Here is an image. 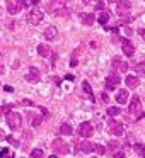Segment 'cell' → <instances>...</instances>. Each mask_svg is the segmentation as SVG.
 <instances>
[{
    "label": "cell",
    "instance_id": "4316f807",
    "mask_svg": "<svg viewBox=\"0 0 145 158\" xmlns=\"http://www.w3.org/2000/svg\"><path fill=\"white\" fill-rule=\"evenodd\" d=\"M12 156V151L9 148H4V150H0V158H9Z\"/></svg>",
    "mask_w": 145,
    "mask_h": 158
},
{
    "label": "cell",
    "instance_id": "ffe728a7",
    "mask_svg": "<svg viewBox=\"0 0 145 158\" xmlns=\"http://www.w3.org/2000/svg\"><path fill=\"white\" fill-rule=\"evenodd\" d=\"M60 133L65 134V136H70V134H72V126L67 124V123H63L62 126H60Z\"/></svg>",
    "mask_w": 145,
    "mask_h": 158
},
{
    "label": "cell",
    "instance_id": "7402d4cb",
    "mask_svg": "<svg viewBox=\"0 0 145 158\" xmlns=\"http://www.w3.org/2000/svg\"><path fill=\"white\" fill-rule=\"evenodd\" d=\"M108 21H109V14H108V12H103V14L99 15V19H97V22H99V24H103L104 27H106Z\"/></svg>",
    "mask_w": 145,
    "mask_h": 158
},
{
    "label": "cell",
    "instance_id": "7bdbcfd3",
    "mask_svg": "<svg viewBox=\"0 0 145 158\" xmlns=\"http://www.w3.org/2000/svg\"><path fill=\"white\" fill-rule=\"evenodd\" d=\"M143 151H145V144H143Z\"/></svg>",
    "mask_w": 145,
    "mask_h": 158
},
{
    "label": "cell",
    "instance_id": "ac0fdd59",
    "mask_svg": "<svg viewBox=\"0 0 145 158\" xmlns=\"http://www.w3.org/2000/svg\"><path fill=\"white\" fill-rule=\"evenodd\" d=\"M82 89H84V94H86L90 100H96V99H94V95H92V89H90V85H89L87 80H84V82H82Z\"/></svg>",
    "mask_w": 145,
    "mask_h": 158
},
{
    "label": "cell",
    "instance_id": "f546056e",
    "mask_svg": "<svg viewBox=\"0 0 145 158\" xmlns=\"http://www.w3.org/2000/svg\"><path fill=\"white\" fill-rule=\"evenodd\" d=\"M7 141H9V143H11V144H14V146H19V141L15 139L14 136H7Z\"/></svg>",
    "mask_w": 145,
    "mask_h": 158
},
{
    "label": "cell",
    "instance_id": "9a60e30c",
    "mask_svg": "<svg viewBox=\"0 0 145 158\" xmlns=\"http://www.w3.org/2000/svg\"><path fill=\"white\" fill-rule=\"evenodd\" d=\"M80 19H82V22L86 26H92L96 22V15L94 14H80Z\"/></svg>",
    "mask_w": 145,
    "mask_h": 158
},
{
    "label": "cell",
    "instance_id": "6da1fadb",
    "mask_svg": "<svg viewBox=\"0 0 145 158\" xmlns=\"http://www.w3.org/2000/svg\"><path fill=\"white\" fill-rule=\"evenodd\" d=\"M43 17H45V14L41 12V9H38V7H33L31 10L28 12V22H31L33 26H38V24H41V21H43Z\"/></svg>",
    "mask_w": 145,
    "mask_h": 158
},
{
    "label": "cell",
    "instance_id": "d590c367",
    "mask_svg": "<svg viewBox=\"0 0 145 158\" xmlns=\"http://www.w3.org/2000/svg\"><path fill=\"white\" fill-rule=\"evenodd\" d=\"M4 90H5V92H14V89H12L11 85H5V87H4Z\"/></svg>",
    "mask_w": 145,
    "mask_h": 158
},
{
    "label": "cell",
    "instance_id": "ab89813d",
    "mask_svg": "<svg viewBox=\"0 0 145 158\" xmlns=\"http://www.w3.org/2000/svg\"><path fill=\"white\" fill-rule=\"evenodd\" d=\"M96 7H97V9H103V7H104V4H103V2H97Z\"/></svg>",
    "mask_w": 145,
    "mask_h": 158
},
{
    "label": "cell",
    "instance_id": "277c9868",
    "mask_svg": "<svg viewBox=\"0 0 145 158\" xmlns=\"http://www.w3.org/2000/svg\"><path fill=\"white\" fill-rule=\"evenodd\" d=\"M26 80H28L29 83H38L39 80H41V72H39L38 68H34V66H31V68L28 70V75H26Z\"/></svg>",
    "mask_w": 145,
    "mask_h": 158
},
{
    "label": "cell",
    "instance_id": "9c48e42d",
    "mask_svg": "<svg viewBox=\"0 0 145 158\" xmlns=\"http://www.w3.org/2000/svg\"><path fill=\"white\" fill-rule=\"evenodd\" d=\"M121 48H123V53H125L126 56H133L135 46H133V43H131V41H128V39H123V41H121Z\"/></svg>",
    "mask_w": 145,
    "mask_h": 158
},
{
    "label": "cell",
    "instance_id": "44dd1931",
    "mask_svg": "<svg viewBox=\"0 0 145 158\" xmlns=\"http://www.w3.org/2000/svg\"><path fill=\"white\" fill-rule=\"evenodd\" d=\"M135 72L138 77H145V63H137L135 65Z\"/></svg>",
    "mask_w": 145,
    "mask_h": 158
},
{
    "label": "cell",
    "instance_id": "836d02e7",
    "mask_svg": "<svg viewBox=\"0 0 145 158\" xmlns=\"http://www.w3.org/2000/svg\"><path fill=\"white\" fill-rule=\"evenodd\" d=\"M2 110H4V112H5V114H9V112H12V110H11V106H4V107H2Z\"/></svg>",
    "mask_w": 145,
    "mask_h": 158
},
{
    "label": "cell",
    "instance_id": "2e32d148",
    "mask_svg": "<svg viewBox=\"0 0 145 158\" xmlns=\"http://www.w3.org/2000/svg\"><path fill=\"white\" fill-rule=\"evenodd\" d=\"M77 150L80 151H86V153H90V151L94 150V144L89 143V141H82V143H79V146H77Z\"/></svg>",
    "mask_w": 145,
    "mask_h": 158
},
{
    "label": "cell",
    "instance_id": "8d00e7d4",
    "mask_svg": "<svg viewBox=\"0 0 145 158\" xmlns=\"http://www.w3.org/2000/svg\"><path fill=\"white\" fill-rule=\"evenodd\" d=\"M138 34H140V36H142V38H143V39H145V29H138Z\"/></svg>",
    "mask_w": 145,
    "mask_h": 158
},
{
    "label": "cell",
    "instance_id": "3957f363",
    "mask_svg": "<svg viewBox=\"0 0 145 158\" xmlns=\"http://www.w3.org/2000/svg\"><path fill=\"white\" fill-rule=\"evenodd\" d=\"M51 148H53V151H55V153H60V155L68 153V144H67L63 139H60V138H58V139L53 141Z\"/></svg>",
    "mask_w": 145,
    "mask_h": 158
},
{
    "label": "cell",
    "instance_id": "d6986e66",
    "mask_svg": "<svg viewBox=\"0 0 145 158\" xmlns=\"http://www.w3.org/2000/svg\"><path fill=\"white\" fill-rule=\"evenodd\" d=\"M38 53H39V56H50L51 55V49H50L48 44H39L38 46Z\"/></svg>",
    "mask_w": 145,
    "mask_h": 158
},
{
    "label": "cell",
    "instance_id": "74e56055",
    "mask_svg": "<svg viewBox=\"0 0 145 158\" xmlns=\"http://www.w3.org/2000/svg\"><path fill=\"white\" fill-rule=\"evenodd\" d=\"M4 73H5V68H4V65L0 63V75H4Z\"/></svg>",
    "mask_w": 145,
    "mask_h": 158
},
{
    "label": "cell",
    "instance_id": "f35d334b",
    "mask_svg": "<svg viewBox=\"0 0 145 158\" xmlns=\"http://www.w3.org/2000/svg\"><path fill=\"white\" fill-rule=\"evenodd\" d=\"M101 97H103L104 102H108V94H106V92H103V95H101Z\"/></svg>",
    "mask_w": 145,
    "mask_h": 158
},
{
    "label": "cell",
    "instance_id": "cb8c5ba5",
    "mask_svg": "<svg viewBox=\"0 0 145 158\" xmlns=\"http://www.w3.org/2000/svg\"><path fill=\"white\" fill-rule=\"evenodd\" d=\"M53 12H55V15H68V9L65 7H58V9H53Z\"/></svg>",
    "mask_w": 145,
    "mask_h": 158
},
{
    "label": "cell",
    "instance_id": "b9f144b4",
    "mask_svg": "<svg viewBox=\"0 0 145 158\" xmlns=\"http://www.w3.org/2000/svg\"><path fill=\"white\" fill-rule=\"evenodd\" d=\"M108 2H109V4H111V2H120V0H108Z\"/></svg>",
    "mask_w": 145,
    "mask_h": 158
},
{
    "label": "cell",
    "instance_id": "d6a6232c",
    "mask_svg": "<svg viewBox=\"0 0 145 158\" xmlns=\"http://www.w3.org/2000/svg\"><path fill=\"white\" fill-rule=\"evenodd\" d=\"M65 78H67V80H70V82H73V80H75V75H72V73H68V75H65Z\"/></svg>",
    "mask_w": 145,
    "mask_h": 158
},
{
    "label": "cell",
    "instance_id": "ba28073f",
    "mask_svg": "<svg viewBox=\"0 0 145 158\" xmlns=\"http://www.w3.org/2000/svg\"><path fill=\"white\" fill-rule=\"evenodd\" d=\"M120 82H121L120 77H118L116 73H111V75L106 78V89H108V90H114V87H116Z\"/></svg>",
    "mask_w": 145,
    "mask_h": 158
},
{
    "label": "cell",
    "instance_id": "d4e9b609",
    "mask_svg": "<svg viewBox=\"0 0 145 158\" xmlns=\"http://www.w3.org/2000/svg\"><path fill=\"white\" fill-rule=\"evenodd\" d=\"M120 112H121V109H120V107H108V116H111V117L118 116Z\"/></svg>",
    "mask_w": 145,
    "mask_h": 158
},
{
    "label": "cell",
    "instance_id": "f1b7e54d",
    "mask_svg": "<svg viewBox=\"0 0 145 158\" xmlns=\"http://www.w3.org/2000/svg\"><path fill=\"white\" fill-rule=\"evenodd\" d=\"M41 121H43V117L41 116H34V119H33V126H39V124H41Z\"/></svg>",
    "mask_w": 145,
    "mask_h": 158
},
{
    "label": "cell",
    "instance_id": "60d3db41",
    "mask_svg": "<svg viewBox=\"0 0 145 158\" xmlns=\"http://www.w3.org/2000/svg\"><path fill=\"white\" fill-rule=\"evenodd\" d=\"M5 138H7V136H5V134H4V131L0 129V139H5Z\"/></svg>",
    "mask_w": 145,
    "mask_h": 158
},
{
    "label": "cell",
    "instance_id": "ee69618b",
    "mask_svg": "<svg viewBox=\"0 0 145 158\" xmlns=\"http://www.w3.org/2000/svg\"><path fill=\"white\" fill-rule=\"evenodd\" d=\"M0 112H2V107H0Z\"/></svg>",
    "mask_w": 145,
    "mask_h": 158
},
{
    "label": "cell",
    "instance_id": "52a82bcc",
    "mask_svg": "<svg viewBox=\"0 0 145 158\" xmlns=\"http://www.w3.org/2000/svg\"><path fill=\"white\" fill-rule=\"evenodd\" d=\"M109 133H113L114 136H123L125 127L121 123H116V121H109Z\"/></svg>",
    "mask_w": 145,
    "mask_h": 158
},
{
    "label": "cell",
    "instance_id": "4dcf8cb0",
    "mask_svg": "<svg viewBox=\"0 0 145 158\" xmlns=\"http://www.w3.org/2000/svg\"><path fill=\"white\" fill-rule=\"evenodd\" d=\"M70 65H72V66H77V65H79V61H77V55H73V58H72V61H70Z\"/></svg>",
    "mask_w": 145,
    "mask_h": 158
},
{
    "label": "cell",
    "instance_id": "30bf717a",
    "mask_svg": "<svg viewBox=\"0 0 145 158\" xmlns=\"http://www.w3.org/2000/svg\"><path fill=\"white\" fill-rule=\"evenodd\" d=\"M140 109H142V102H140V99H138L137 95H135V97H131L130 112H131V114H137V112H138V116H140Z\"/></svg>",
    "mask_w": 145,
    "mask_h": 158
},
{
    "label": "cell",
    "instance_id": "4fadbf2b",
    "mask_svg": "<svg viewBox=\"0 0 145 158\" xmlns=\"http://www.w3.org/2000/svg\"><path fill=\"white\" fill-rule=\"evenodd\" d=\"M56 34H58V31H56L55 26H50V27L45 29V38L48 39V41H53V39L56 38Z\"/></svg>",
    "mask_w": 145,
    "mask_h": 158
},
{
    "label": "cell",
    "instance_id": "1f68e13d",
    "mask_svg": "<svg viewBox=\"0 0 145 158\" xmlns=\"http://www.w3.org/2000/svg\"><path fill=\"white\" fill-rule=\"evenodd\" d=\"M19 106H33V102H31V100H21Z\"/></svg>",
    "mask_w": 145,
    "mask_h": 158
},
{
    "label": "cell",
    "instance_id": "e0dca14e",
    "mask_svg": "<svg viewBox=\"0 0 145 158\" xmlns=\"http://www.w3.org/2000/svg\"><path fill=\"white\" fill-rule=\"evenodd\" d=\"M125 82H126V85L130 87V89H135V87H138V83H140V82H138V77L137 75H128Z\"/></svg>",
    "mask_w": 145,
    "mask_h": 158
},
{
    "label": "cell",
    "instance_id": "83f0119b",
    "mask_svg": "<svg viewBox=\"0 0 145 158\" xmlns=\"http://www.w3.org/2000/svg\"><path fill=\"white\" fill-rule=\"evenodd\" d=\"M118 146H120V143H118V141H109V151H116L118 150Z\"/></svg>",
    "mask_w": 145,
    "mask_h": 158
},
{
    "label": "cell",
    "instance_id": "5b68a950",
    "mask_svg": "<svg viewBox=\"0 0 145 158\" xmlns=\"http://www.w3.org/2000/svg\"><path fill=\"white\" fill-rule=\"evenodd\" d=\"M131 9V2L130 0H120L116 5V14L118 15H126Z\"/></svg>",
    "mask_w": 145,
    "mask_h": 158
},
{
    "label": "cell",
    "instance_id": "603a6c76",
    "mask_svg": "<svg viewBox=\"0 0 145 158\" xmlns=\"http://www.w3.org/2000/svg\"><path fill=\"white\" fill-rule=\"evenodd\" d=\"M31 158H45V153H43L41 148H36L31 151Z\"/></svg>",
    "mask_w": 145,
    "mask_h": 158
},
{
    "label": "cell",
    "instance_id": "7c38bea8",
    "mask_svg": "<svg viewBox=\"0 0 145 158\" xmlns=\"http://www.w3.org/2000/svg\"><path fill=\"white\" fill-rule=\"evenodd\" d=\"M113 68L114 70H120V72H126L128 65H126V61H123L121 58H114L113 60Z\"/></svg>",
    "mask_w": 145,
    "mask_h": 158
},
{
    "label": "cell",
    "instance_id": "7a4b0ae2",
    "mask_svg": "<svg viewBox=\"0 0 145 158\" xmlns=\"http://www.w3.org/2000/svg\"><path fill=\"white\" fill-rule=\"evenodd\" d=\"M7 124L12 127V129H19L22 124V117L19 116L17 112H9L7 114Z\"/></svg>",
    "mask_w": 145,
    "mask_h": 158
},
{
    "label": "cell",
    "instance_id": "5bb4252c",
    "mask_svg": "<svg viewBox=\"0 0 145 158\" xmlns=\"http://www.w3.org/2000/svg\"><path fill=\"white\" fill-rule=\"evenodd\" d=\"M128 97H130L128 90H120V92L116 94V102H118V104H126Z\"/></svg>",
    "mask_w": 145,
    "mask_h": 158
},
{
    "label": "cell",
    "instance_id": "8fae6325",
    "mask_svg": "<svg viewBox=\"0 0 145 158\" xmlns=\"http://www.w3.org/2000/svg\"><path fill=\"white\" fill-rule=\"evenodd\" d=\"M24 7L22 4H19V2H12V0H7V10L9 14H17L21 9Z\"/></svg>",
    "mask_w": 145,
    "mask_h": 158
},
{
    "label": "cell",
    "instance_id": "484cf974",
    "mask_svg": "<svg viewBox=\"0 0 145 158\" xmlns=\"http://www.w3.org/2000/svg\"><path fill=\"white\" fill-rule=\"evenodd\" d=\"M92 151H96L97 155H104V153H106V148H104L103 144H94V150Z\"/></svg>",
    "mask_w": 145,
    "mask_h": 158
},
{
    "label": "cell",
    "instance_id": "8992f818",
    "mask_svg": "<svg viewBox=\"0 0 145 158\" xmlns=\"http://www.w3.org/2000/svg\"><path fill=\"white\" fill-rule=\"evenodd\" d=\"M92 133H94V127H92V124H90V123H82L79 126V134L82 138H90V136H92Z\"/></svg>",
    "mask_w": 145,
    "mask_h": 158
},
{
    "label": "cell",
    "instance_id": "e575fe53",
    "mask_svg": "<svg viewBox=\"0 0 145 158\" xmlns=\"http://www.w3.org/2000/svg\"><path fill=\"white\" fill-rule=\"evenodd\" d=\"M114 158H126V156H125V153H121V151H118V153H114Z\"/></svg>",
    "mask_w": 145,
    "mask_h": 158
}]
</instances>
